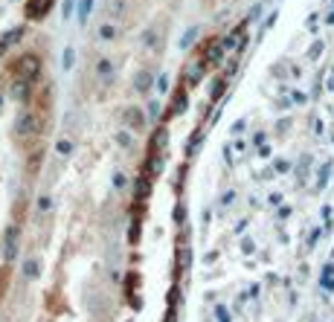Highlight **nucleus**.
<instances>
[{
	"mask_svg": "<svg viewBox=\"0 0 334 322\" xmlns=\"http://www.w3.org/2000/svg\"><path fill=\"white\" fill-rule=\"evenodd\" d=\"M41 58L38 55H32V53H27V55H20L18 58V64H15V70H18V79L20 81H27V84H32L35 79H41Z\"/></svg>",
	"mask_w": 334,
	"mask_h": 322,
	"instance_id": "nucleus-1",
	"label": "nucleus"
},
{
	"mask_svg": "<svg viewBox=\"0 0 334 322\" xmlns=\"http://www.w3.org/2000/svg\"><path fill=\"white\" fill-rule=\"evenodd\" d=\"M41 131V117L38 113H32V110H27V113H20L18 122H15V134L18 136H32Z\"/></svg>",
	"mask_w": 334,
	"mask_h": 322,
	"instance_id": "nucleus-2",
	"label": "nucleus"
},
{
	"mask_svg": "<svg viewBox=\"0 0 334 322\" xmlns=\"http://www.w3.org/2000/svg\"><path fill=\"white\" fill-rule=\"evenodd\" d=\"M105 9H108V18L122 20L131 12V0H105Z\"/></svg>",
	"mask_w": 334,
	"mask_h": 322,
	"instance_id": "nucleus-3",
	"label": "nucleus"
},
{
	"mask_svg": "<svg viewBox=\"0 0 334 322\" xmlns=\"http://www.w3.org/2000/svg\"><path fill=\"white\" fill-rule=\"evenodd\" d=\"M53 0H29L27 3V20H41L50 12Z\"/></svg>",
	"mask_w": 334,
	"mask_h": 322,
	"instance_id": "nucleus-4",
	"label": "nucleus"
},
{
	"mask_svg": "<svg viewBox=\"0 0 334 322\" xmlns=\"http://www.w3.org/2000/svg\"><path fill=\"white\" fill-rule=\"evenodd\" d=\"M151 84H154V76L148 70H137L134 73V90H137V93H148Z\"/></svg>",
	"mask_w": 334,
	"mask_h": 322,
	"instance_id": "nucleus-5",
	"label": "nucleus"
},
{
	"mask_svg": "<svg viewBox=\"0 0 334 322\" xmlns=\"http://www.w3.org/2000/svg\"><path fill=\"white\" fill-rule=\"evenodd\" d=\"M3 256L9 261L18 256V226H9V229H6V252H3Z\"/></svg>",
	"mask_w": 334,
	"mask_h": 322,
	"instance_id": "nucleus-6",
	"label": "nucleus"
},
{
	"mask_svg": "<svg viewBox=\"0 0 334 322\" xmlns=\"http://www.w3.org/2000/svg\"><path fill=\"white\" fill-rule=\"evenodd\" d=\"M125 122H128L131 128H134V131H140V128L145 125L143 110H140V107H128V110H125Z\"/></svg>",
	"mask_w": 334,
	"mask_h": 322,
	"instance_id": "nucleus-7",
	"label": "nucleus"
},
{
	"mask_svg": "<svg viewBox=\"0 0 334 322\" xmlns=\"http://www.w3.org/2000/svg\"><path fill=\"white\" fill-rule=\"evenodd\" d=\"M24 276H27V279H38V276H41V261H38V259H27V261H24Z\"/></svg>",
	"mask_w": 334,
	"mask_h": 322,
	"instance_id": "nucleus-8",
	"label": "nucleus"
},
{
	"mask_svg": "<svg viewBox=\"0 0 334 322\" xmlns=\"http://www.w3.org/2000/svg\"><path fill=\"white\" fill-rule=\"evenodd\" d=\"M12 96H15V99H20V102H27V99H29V84H27V81H15V84H12Z\"/></svg>",
	"mask_w": 334,
	"mask_h": 322,
	"instance_id": "nucleus-9",
	"label": "nucleus"
},
{
	"mask_svg": "<svg viewBox=\"0 0 334 322\" xmlns=\"http://www.w3.org/2000/svg\"><path fill=\"white\" fill-rule=\"evenodd\" d=\"M221 47H224V44H221L218 38H215V41H209V47H207V61H209V64H215V61H218V53H221Z\"/></svg>",
	"mask_w": 334,
	"mask_h": 322,
	"instance_id": "nucleus-10",
	"label": "nucleus"
},
{
	"mask_svg": "<svg viewBox=\"0 0 334 322\" xmlns=\"http://www.w3.org/2000/svg\"><path fill=\"white\" fill-rule=\"evenodd\" d=\"M91 12H93V0H79V24H87Z\"/></svg>",
	"mask_w": 334,
	"mask_h": 322,
	"instance_id": "nucleus-11",
	"label": "nucleus"
},
{
	"mask_svg": "<svg viewBox=\"0 0 334 322\" xmlns=\"http://www.w3.org/2000/svg\"><path fill=\"white\" fill-rule=\"evenodd\" d=\"M73 61H76V50H73V47H64V53H61V67H64V70H73Z\"/></svg>",
	"mask_w": 334,
	"mask_h": 322,
	"instance_id": "nucleus-12",
	"label": "nucleus"
},
{
	"mask_svg": "<svg viewBox=\"0 0 334 322\" xmlns=\"http://www.w3.org/2000/svg\"><path fill=\"white\" fill-rule=\"evenodd\" d=\"M198 32H201L198 27L186 29V32H183V38H181V50H189V47H192V41H195V38H198Z\"/></svg>",
	"mask_w": 334,
	"mask_h": 322,
	"instance_id": "nucleus-13",
	"label": "nucleus"
},
{
	"mask_svg": "<svg viewBox=\"0 0 334 322\" xmlns=\"http://www.w3.org/2000/svg\"><path fill=\"white\" fill-rule=\"evenodd\" d=\"M96 73H99L102 79H108V76H114V64H110L108 58H99V64H96Z\"/></svg>",
	"mask_w": 334,
	"mask_h": 322,
	"instance_id": "nucleus-14",
	"label": "nucleus"
},
{
	"mask_svg": "<svg viewBox=\"0 0 334 322\" xmlns=\"http://www.w3.org/2000/svg\"><path fill=\"white\" fill-rule=\"evenodd\" d=\"M99 38H102V41H114V38H117V27L102 24V27H99Z\"/></svg>",
	"mask_w": 334,
	"mask_h": 322,
	"instance_id": "nucleus-15",
	"label": "nucleus"
},
{
	"mask_svg": "<svg viewBox=\"0 0 334 322\" xmlns=\"http://www.w3.org/2000/svg\"><path fill=\"white\" fill-rule=\"evenodd\" d=\"M55 151L61 154V157H70V154H73V143H70V140H58V143H55Z\"/></svg>",
	"mask_w": 334,
	"mask_h": 322,
	"instance_id": "nucleus-16",
	"label": "nucleus"
},
{
	"mask_svg": "<svg viewBox=\"0 0 334 322\" xmlns=\"http://www.w3.org/2000/svg\"><path fill=\"white\" fill-rule=\"evenodd\" d=\"M143 44L145 47H157V32H154V29H145L143 32Z\"/></svg>",
	"mask_w": 334,
	"mask_h": 322,
	"instance_id": "nucleus-17",
	"label": "nucleus"
},
{
	"mask_svg": "<svg viewBox=\"0 0 334 322\" xmlns=\"http://www.w3.org/2000/svg\"><path fill=\"white\" fill-rule=\"evenodd\" d=\"M53 209V200H50V195H41L38 197V212H50Z\"/></svg>",
	"mask_w": 334,
	"mask_h": 322,
	"instance_id": "nucleus-18",
	"label": "nucleus"
},
{
	"mask_svg": "<svg viewBox=\"0 0 334 322\" xmlns=\"http://www.w3.org/2000/svg\"><path fill=\"white\" fill-rule=\"evenodd\" d=\"M117 143L122 145V148H128V145H131V134H128V131H119V134H117Z\"/></svg>",
	"mask_w": 334,
	"mask_h": 322,
	"instance_id": "nucleus-19",
	"label": "nucleus"
},
{
	"mask_svg": "<svg viewBox=\"0 0 334 322\" xmlns=\"http://www.w3.org/2000/svg\"><path fill=\"white\" fill-rule=\"evenodd\" d=\"M73 6H76V0H64V9H61V15H64V20L70 18V12H73Z\"/></svg>",
	"mask_w": 334,
	"mask_h": 322,
	"instance_id": "nucleus-20",
	"label": "nucleus"
},
{
	"mask_svg": "<svg viewBox=\"0 0 334 322\" xmlns=\"http://www.w3.org/2000/svg\"><path fill=\"white\" fill-rule=\"evenodd\" d=\"M221 93H224V81L218 79V81H215V84H212V96H215V99H218V96H221Z\"/></svg>",
	"mask_w": 334,
	"mask_h": 322,
	"instance_id": "nucleus-21",
	"label": "nucleus"
},
{
	"mask_svg": "<svg viewBox=\"0 0 334 322\" xmlns=\"http://www.w3.org/2000/svg\"><path fill=\"white\" fill-rule=\"evenodd\" d=\"M157 87H160V90L169 87V76H160V79H157Z\"/></svg>",
	"mask_w": 334,
	"mask_h": 322,
	"instance_id": "nucleus-22",
	"label": "nucleus"
},
{
	"mask_svg": "<svg viewBox=\"0 0 334 322\" xmlns=\"http://www.w3.org/2000/svg\"><path fill=\"white\" fill-rule=\"evenodd\" d=\"M114 186L122 189V186H125V177H122V174H114Z\"/></svg>",
	"mask_w": 334,
	"mask_h": 322,
	"instance_id": "nucleus-23",
	"label": "nucleus"
},
{
	"mask_svg": "<svg viewBox=\"0 0 334 322\" xmlns=\"http://www.w3.org/2000/svg\"><path fill=\"white\" fill-rule=\"evenodd\" d=\"M148 113H151V117H157V113H160V105H157V102H151V105H148Z\"/></svg>",
	"mask_w": 334,
	"mask_h": 322,
	"instance_id": "nucleus-24",
	"label": "nucleus"
},
{
	"mask_svg": "<svg viewBox=\"0 0 334 322\" xmlns=\"http://www.w3.org/2000/svg\"><path fill=\"white\" fill-rule=\"evenodd\" d=\"M0 105H3V96H0Z\"/></svg>",
	"mask_w": 334,
	"mask_h": 322,
	"instance_id": "nucleus-25",
	"label": "nucleus"
}]
</instances>
